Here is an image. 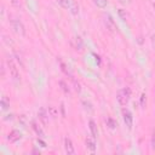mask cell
<instances>
[{
    "label": "cell",
    "mask_w": 155,
    "mask_h": 155,
    "mask_svg": "<svg viewBox=\"0 0 155 155\" xmlns=\"http://www.w3.org/2000/svg\"><path fill=\"white\" fill-rule=\"evenodd\" d=\"M131 88L130 87H124V88H120L116 93V101L117 103L121 105V107H125L127 105V103L130 102V98H131Z\"/></svg>",
    "instance_id": "6da1fadb"
},
{
    "label": "cell",
    "mask_w": 155,
    "mask_h": 155,
    "mask_svg": "<svg viewBox=\"0 0 155 155\" xmlns=\"http://www.w3.org/2000/svg\"><path fill=\"white\" fill-rule=\"evenodd\" d=\"M10 24H11L12 30L17 35H19V36H24L25 35V27H24V24L22 23L21 19H18V18H11L10 19Z\"/></svg>",
    "instance_id": "7a4b0ae2"
},
{
    "label": "cell",
    "mask_w": 155,
    "mask_h": 155,
    "mask_svg": "<svg viewBox=\"0 0 155 155\" xmlns=\"http://www.w3.org/2000/svg\"><path fill=\"white\" fill-rule=\"evenodd\" d=\"M7 67H8V71H10V75L11 78L15 80V81H19L21 80V75H19V70L16 65V63L13 62L12 58H8L7 59Z\"/></svg>",
    "instance_id": "3957f363"
},
{
    "label": "cell",
    "mask_w": 155,
    "mask_h": 155,
    "mask_svg": "<svg viewBox=\"0 0 155 155\" xmlns=\"http://www.w3.org/2000/svg\"><path fill=\"white\" fill-rule=\"evenodd\" d=\"M121 113H122L124 122H125V124H126V126L131 130V128H132V126H133V115H132V113H131L128 109H126V108H124Z\"/></svg>",
    "instance_id": "277c9868"
},
{
    "label": "cell",
    "mask_w": 155,
    "mask_h": 155,
    "mask_svg": "<svg viewBox=\"0 0 155 155\" xmlns=\"http://www.w3.org/2000/svg\"><path fill=\"white\" fill-rule=\"evenodd\" d=\"M48 110H46L45 108H40L39 111H38V119L39 121L42 124V125H47L48 124Z\"/></svg>",
    "instance_id": "5b68a950"
},
{
    "label": "cell",
    "mask_w": 155,
    "mask_h": 155,
    "mask_svg": "<svg viewBox=\"0 0 155 155\" xmlns=\"http://www.w3.org/2000/svg\"><path fill=\"white\" fill-rule=\"evenodd\" d=\"M22 138V132L18 130H12L8 134H7V140L10 143H16Z\"/></svg>",
    "instance_id": "8992f818"
},
{
    "label": "cell",
    "mask_w": 155,
    "mask_h": 155,
    "mask_svg": "<svg viewBox=\"0 0 155 155\" xmlns=\"http://www.w3.org/2000/svg\"><path fill=\"white\" fill-rule=\"evenodd\" d=\"M104 24H105V27H107V29H108L109 31H116V30H117V27H116L114 19H113L109 15H107V16L104 17Z\"/></svg>",
    "instance_id": "52a82bcc"
},
{
    "label": "cell",
    "mask_w": 155,
    "mask_h": 155,
    "mask_svg": "<svg viewBox=\"0 0 155 155\" xmlns=\"http://www.w3.org/2000/svg\"><path fill=\"white\" fill-rule=\"evenodd\" d=\"M64 150L68 155H73L75 154V149H74V145H73V142L69 137H65L64 138Z\"/></svg>",
    "instance_id": "ba28073f"
},
{
    "label": "cell",
    "mask_w": 155,
    "mask_h": 155,
    "mask_svg": "<svg viewBox=\"0 0 155 155\" xmlns=\"http://www.w3.org/2000/svg\"><path fill=\"white\" fill-rule=\"evenodd\" d=\"M85 145H86V148H87L90 151L94 153L96 149H97V144H96L94 137H87V138L85 139Z\"/></svg>",
    "instance_id": "9c48e42d"
},
{
    "label": "cell",
    "mask_w": 155,
    "mask_h": 155,
    "mask_svg": "<svg viewBox=\"0 0 155 155\" xmlns=\"http://www.w3.org/2000/svg\"><path fill=\"white\" fill-rule=\"evenodd\" d=\"M71 45H73V47H74L76 51H81L82 47H84L82 39H81L80 36H75V38L71 40Z\"/></svg>",
    "instance_id": "30bf717a"
},
{
    "label": "cell",
    "mask_w": 155,
    "mask_h": 155,
    "mask_svg": "<svg viewBox=\"0 0 155 155\" xmlns=\"http://www.w3.org/2000/svg\"><path fill=\"white\" fill-rule=\"evenodd\" d=\"M31 128L34 130V132L36 133V136L39 137V138H42L44 137V131H42V128H41V126L36 122V121H31Z\"/></svg>",
    "instance_id": "8fae6325"
},
{
    "label": "cell",
    "mask_w": 155,
    "mask_h": 155,
    "mask_svg": "<svg viewBox=\"0 0 155 155\" xmlns=\"http://www.w3.org/2000/svg\"><path fill=\"white\" fill-rule=\"evenodd\" d=\"M88 127H90L91 136L96 138V137L98 136V128H97V124H96L93 120H90V121H88Z\"/></svg>",
    "instance_id": "7c38bea8"
},
{
    "label": "cell",
    "mask_w": 155,
    "mask_h": 155,
    "mask_svg": "<svg viewBox=\"0 0 155 155\" xmlns=\"http://www.w3.org/2000/svg\"><path fill=\"white\" fill-rule=\"evenodd\" d=\"M0 105H1V109H2L4 111H5V110H7V109L10 108V101L7 99V97H6V96H2V97H1Z\"/></svg>",
    "instance_id": "4fadbf2b"
},
{
    "label": "cell",
    "mask_w": 155,
    "mask_h": 155,
    "mask_svg": "<svg viewBox=\"0 0 155 155\" xmlns=\"http://www.w3.org/2000/svg\"><path fill=\"white\" fill-rule=\"evenodd\" d=\"M105 124H107V126H108L110 130H115V128L117 127V122H116L113 117H110V116L105 119Z\"/></svg>",
    "instance_id": "5bb4252c"
},
{
    "label": "cell",
    "mask_w": 155,
    "mask_h": 155,
    "mask_svg": "<svg viewBox=\"0 0 155 155\" xmlns=\"http://www.w3.org/2000/svg\"><path fill=\"white\" fill-rule=\"evenodd\" d=\"M71 1H73V0H56V2H57L61 7H63V8H65V10H69V8H70Z\"/></svg>",
    "instance_id": "9a60e30c"
},
{
    "label": "cell",
    "mask_w": 155,
    "mask_h": 155,
    "mask_svg": "<svg viewBox=\"0 0 155 155\" xmlns=\"http://www.w3.org/2000/svg\"><path fill=\"white\" fill-rule=\"evenodd\" d=\"M69 11H70V13H71V15H74V16H76V15L79 13V5H78L74 0L71 1V5H70Z\"/></svg>",
    "instance_id": "2e32d148"
},
{
    "label": "cell",
    "mask_w": 155,
    "mask_h": 155,
    "mask_svg": "<svg viewBox=\"0 0 155 155\" xmlns=\"http://www.w3.org/2000/svg\"><path fill=\"white\" fill-rule=\"evenodd\" d=\"M59 86H61V88L63 90V92L64 93H70V88H69V86H68V84L64 81V80H59Z\"/></svg>",
    "instance_id": "e0dca14e"
},
{
    "label": "cell",
    "mask_w": 155,
    "mask_h": 155,
    "mask_svg": "<svg viewBox=\"0 0 155 155\" xmlns=\"http://www.w3.org/2000/svg\"><path fill=\"white\" fill-rule=\"evenodd\" d=\"M93 2L99 8H105L108 5V0H93Z\"/></svg>",
    "instance_id": "ac0fdd59"
},
{
    "label": "cell",
    "mask_w": 155,
    "mask_h": 155,
    "mask_svg": "<svg viewBox=\"0 0 155 155\" xmlns=\"http://www.w3.org/2000/svg\"><path fill=\"white\" fill-rule=\"evenodd\" d=\"M81 103H82L84 108H85V109H86L88 113H92V111H93V107H92V104H91L88 101H82Z\"/></svg>",
    "instance_id": "d6986e66"
},
{
    "label": "cell",
    "mask_w": 155,
    "mask_h": 155,
    "mask_svg": "<svg viewBox=\"0 0 155 155\" xmlns=\"http://www.w3.org/2000/svg\"><path fill=\"white\" fill-rule=\"evenodd\" d=\"M150 148L153 151H155V128L151 132V137H150Z\"/></svg>",
    "instance_id": "ffe728a7"
},
{
    "label": "cell",
    "mask_w": 155,
    "mask_h": 155,
    "mask_svg": "<svg viewBox=\"0 0 155 155\" xmlns=\"http://www.w3.org/2000/svg\"><path fill=\"white\" fill-rule=\"evenodd\" d=\"M48 114H50V116H52V117H56V116L58 115V110H57L54 107L50 105V107H48Z\"/></svg>",
    "instance_id": "44dd1931"
},
{
    "label": "cell",
    "mask_w": 155,
    "mask_h": 155,
    "mask_svg": "<svg viewBox=\"0 0 155 155\" xmlns=\"http://www.w3.org/2000/svg\"><path fill=\"white\" fill-rule=\"evenodd\" d=\"M145 103H147V94L145 93H142V96H140V105L142 107H145Z\"/></svg>",
    "instance_id": "7402d4cb"
},
{
    "label": "cell",
    "mask_w": 155,
    "mask_h": 155,
    "mask_svg": "<svg viewBox=\"0 0 155 155\" xmlns=\"http://www.w3.org/2000/svg\"><path fill=\"white\" fill-rule=\"evenodd\" d=\"M117 13H119V16L121 17V19H122V21H126V12H125L122 8H120V10L117 11Z\"/></svg>",
    "instance_id": "603a6c76"
},
{
    "label": "cell",
    "mask_w": 155,
    "mask_h": 155,
    "mask_svg": "<svg viewBox=\"0 0 155 155\" xmlns=\"http://www.w3.org/2000/svg\"><path fill=\"white\" fill-rule=\"evenodd\" d=\"M11 5L15 6V7H19L21 6V0H10Z\"/></svg>",
    "instance_id": "cb8c5ba5"
},
{
    "label": "cell",
    "mask_w": 155,
    "mask_h": 155,
    "mask_svg": "<svg viewBox=\"0 0 155 155\" xmlns=\"http://www.w3.org/2000/svg\"><path fill=\"white\" fill-rule=\"evenodd\" d=\"M120 4H122V5H130L131 2H132V0H117Z\"/></svg>",
    "instance_id": "d4e9b609"
},
{
    "label": "cell",
    "mask_w": 155,
    "mask_h": 155,
    "mask_svg": "<svg viewBox=\"0 0 155 155\" xmlns=\"http://www.w3.org/2000/svg\"><path fill=\"white\" fill-rule=\"evenodd\" d=\"M151 41H153V44H155V34L151 35Z\"/></svg>",
    "instance_id": "484cf974"
},
{
    "label": "cell",
    "mask_w": 155,
    "mask_h": 155,
    "mask_svg": "<svg viewBox=\"0 0 155 155\" xmlns=\"http://www.w3.org/2000/svg\"><path fill=\"white\" fill-rule=\"evenodd\" d=\"M154 8H155V4H154Z\"/></svg>",
    "instance_id": "4316f807"
}]
</instances>
